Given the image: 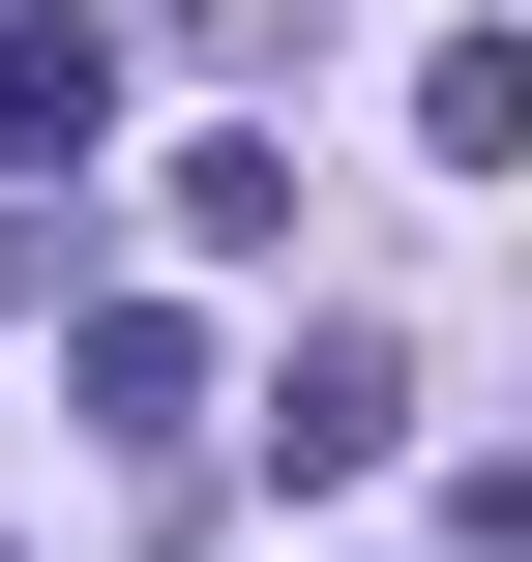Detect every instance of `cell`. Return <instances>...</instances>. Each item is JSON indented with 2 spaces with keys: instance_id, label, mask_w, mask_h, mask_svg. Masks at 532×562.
<instances>
[{
  "instance_id": "3957f363",
  "label": "cell",
  "mask_w": 532,
  "mask_h": 562,
  "mask_svg": "<svg viewBox=\"0 0 532 562\" xmlns=\"http://www.w3.org/2000/svg\"><path fill=\"white\" fill-rule=\"evenodd\" d=\"M59 385H89V445H178V415H207V326H178V296H89Z\"/></svg>"
},
{
  "instance_id": "5b68a950",
  "label": "cell",
  "mask_w": 532,
  "mask_h": 562,
  "mask_svg": "<svg viewBox=\"0 0 532 562\" xmlns=\"http://www.w3.org/2000/svg\"><path fill=\"white\" fill-rule=\"evenodd\" d=\"M178 237H207V267H267V237H296V148H267V119H237V148H178Z\"/></svg>"
},
{
  "instance_id": "6da1fadb",
  "label": "cell",
  "mask_w": 532,
  "mask_h": 562,
  "mask_svg": "<svg viewBox=\"0 0 532 562\" xmlns=\"http://www.w3.org/2000/svg\"><path fill=\"white\" fill-rule=\"evenodd\" d=\"M89 148H118V30H89V0H0V178L59 207Z\"/></svg>"
},
{
  "instance_id": "7a4b0ae2",
  "label": "cell",
  "mask_w": 532,
  "mask_h": 562,
  "mask_svg": "<svg viewBox=\"0 0 532 562\" xmlns=\"http://www.w3.org/2000/svg\"><path fill=\"white\" fill-rule=\"evenodd\" d=\"M385 445H415V356H385V326H296V385H267V474L326 504V474H385Z\"/></svg>"
},
{
  "instance_id": "277c9868",
  "label": "cell",
  "mask_w": 532,
  "mask_h": 562,
  "mask_svg": "<svg viewBox=\"0 0 532 562\" xmlns=\"http://www.w3.org/2000/svg\"><path fill=\"white\" fill-rule=\"evenodd\" d=\"M415 148H444V178H503V148H532V59H503V30H444V59H415Z\"/></svg>"
}]
</instances>
